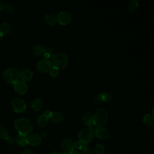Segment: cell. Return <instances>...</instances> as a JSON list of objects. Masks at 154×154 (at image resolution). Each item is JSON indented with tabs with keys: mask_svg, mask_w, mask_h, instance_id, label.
<instances>
[{
	"mask_svg": "<svg viewBox=\"0 0 154 154\" xmlns=\"http://www.w3.org/2000/svg\"><path fill=\"white\" fill-rule=\"evenodd\" d=\"M52 114V111H51L49 110V109H46V110H45V111H44V112H43V114L45 115L49 119L50 117L51 116Z\"/></svg>",
	"mask_w": 154,
	"mask_h": 154,
	"instance_id": "d6a6232c",
	"label": "cell"
},
{
	"mask_svg": "<svg viewBox=\"0 0 154 154\" xmlns=\"http://www.w3.org/2000/svg\"><path fill=\"white\" fill-rule=\"evenodd\" d=\"M22 154H34V153L32 150H31L30 149H26L22 152Z\"/></svg>",
	"mask_w": 154,
	"mask_h": 154,
	"instance_id": "836d02e7",
	"label": "cell"
},
{
	"mask_svg": "<svg viewBox=\"0 0 154 154\" xmlns=\"http://www.w3.org/2000/svg\"><path fill=\"white\" fill-rule=\"evenodd\" d=\"M2 78L6 82L14 84L19 81V72L16 68H8L4 71Z\"/></svg>",
	"mask_w": 154,
	"mask_h": 154,
	"instance_id": "3957f363",
	"label": "cell"
},
{
	"mask_svg": "<svg viewBox=\"0 0 154 154\" xmlns=\"http://www.w3.org/2000/svg\"><path fill=\"white\" fill-rule=\"evenodd\" d=\"M83 123L88 128L93 127L94 125V115L90 112H86L81 117Z\"/></svg>",
	"mask_w": 154,
	"mask_h": 154,
	"instance_id": "8fae6325",
	"label": "cell"
},
{
	"mask_svg": "<svg viewBox=\"0 0 154 154\" xmlns=\"http://www.w3.org/2000/svg\"><path fill=\"white\" fill-rule=\"evenodd\" d=\"M11 107L13 109L18 113L23 112L26 107L25 102L21 99L14 98L11 100Z\"/></svg>",
	"mask_w": 154,
	"mask_h": 154,
	"instance_id": "52a82bcc",
	"label": "cell"
},
{
	"mask_svg": "<svg viewBox=\"0 0 154 154\" xmlns=\"http://www.w3.org/2000/svg\"><path fill=\"white\" fill-rule=\"evenodd\" d=\"M48 72L52 77H57L59 75V69L52 66Z\"/></svg>",
	"mask_w": 154,
	"mask_h": 154,
	"instance_id": "4dcf8cb0",
	"label": "cell"
},
{
	"mask_svg": "<svg viewBox=\"0 0 154 154\" xmlns=\"http://www.w3.org/2000/svg\"><path fill=\"white\" fill-rule=\"evenodd\" d=\"M70 154H80L79 152L78 151H76V150H73V152H72Z\"/></svg>",
	"mask_w": 154,
	"mask_h": 154,
	"instance_id": "74e56055",
	"label": "cell"
},
{
	"mask_svg": "<svg viewBox=\"0 0 154 154\" xmlns=\"http://www.w3.org/2000/svg\"><path fill=\"white\" fill-rule=\"evenodd\" d=\"M84 144H82L81 142H80L79 141H75L73 142V149H77V150H80V149L82 147V146H83Z\"/></svg>",
	"mask_w": 154,
	"mask_h": 154,
	"instance_id": "1f68e13d",
	"label": "cell"
},
{
	"mask_svg": "<svg viewBox=\"0 0 154 154\" xmlns=\"http://www.w3.org/2000/svg\"><path fill=\"white\" fill-rule=\"evenodd\" d=\"M14 88L16 93L22 95L26 93L28 90V85L26 82L19 80L14 84Z\"/></svg>",
	"mask_w": 154,
	"mask_h": 154,
	"instance_id": "7c38bea8",
	"label": "cell"
},
{
	"mask_svg": "<svg viewBox=\"0 0 154 154\" xmlns=\"http://www.w3.org/2000/svg\"><path fill=\"white\" fill-rule=\"evenodd\" d=\"M14 141L18 146H19L20 147H25L28 145L26 137L22 136L19 134L15 137V138L14 139Z\"/></svg>",
	"mask_w": 154,
	"mask_h": 154,
	"instance_id": "44dd1931",
	"label": "cell"
},
{
	"mask_svg": "<svg viewBox=\"0 0 154 154\" xmlns=\"http://www.w3.org/2000/svg\"><path fill=\"white\" fill-rule=\"evenodd\" d=\"M51 154H66V153H63V152H56V151H55V152H52Z\"/></svg>",
	"mask_w": 154,
	"mask_h": 154,
	"instance_id": "8d00e7d4",
	"label": "cell"
},
{
	"mask_svg": "<svg viewBox=\"0 0 154 154\" xmlns=\"http://www.w3.org/2000/svg\"><path fill=\"white\" fill-rule=\"evenodd\" d=\"M54 55V49L52 48H47L45 54L43 55V59H45V60L50 61L49 60L52 58V57H53Z\"/></svg>",
	"mask_w": 154,
	"mask_h": 154,
	"instance_id": "603a6c76",
	"label": "cell"
},
{
	"mask_svg": "<svg viewBox=\"0 0 154 154\" xmlns=\"http://www.w3.org/2000/svg\"><path fill=\"white\" fill-rule=\"evenodd\" d=\"M94 150L96 154H103L105 151V147L102 144H97L95 146Z\"/></svg>",
	"mask_w": 154,
	"mask_h": 154,
	"instance_id": "f1b7e54d",
	"label": "cell"
},
{
	"mask_svg": "<svg viewBox=\"0 0 154 154\" xmlns=\"http://www.w3.org/2000/svg\"><path fill=\"white\" fill-rule=\"evenodd\" d=\"M43 102L41 98L36 97L33 99L31 103V108L35 111L40 110L43 107Z\"/></svg>",
	"mask_w": 154,
	"mask_h": 154,
	"instance_id": "e0dca14e",
	"label": "cell"
},
{
	"mask_svg": "<svg viewBox=\"0 0 154 154\" xmlns=\"http://www.w3.org/2000/svg\"><path fill=\"white\" fill-rule=\"evenodd\" d=\"M102 97H103V102H109L113 96L112 93L109 91H105L102 93Z\"/></svg>",
	"mask_w": 154,
	"mask_h": 154,
	"instance_id": "d4e9b609",
	"label": "cell"
},
{
	"mask_svg": "<svg viewBox=\"0 0 154 154\" xmlns=\"http://www.w3.org/2000/svg\"><path fill=\"white\" fill-rule=\"evenodd\" d=\"M94 125L97 128H103L108 122V116L106 111L103 108L97 109L94 114Z\"/></svg>",
	"mask_w": 154,
	"mask_h": 154,
	"instance_id": "277c9868",
	"label": "cell"
},
{
	"mask_svg": "<svg viewBox=\"0 0 154 154\" xmlns=\"http://www.w3.org/2000/svg\"><path fill=\"white\" fill-rule=\"evenodd\" d=\"M52 65L51 61L45 59L39 60L36 64L37 69L42 73H47L51 68Z\"/></svg>",
	"mask_w": 154,
	"mask_h": 154,
	"instance_id": "ba28073f",
	"label": "cell"
},
{
	"mask_svg": "<svg viewBox=\"0 0 154 154\" xmlns=\"http://www.w3.org/2000/svg\"><path fill=\"white\" fill-rule=\"evenodd\" d=\"M73 142L69 138L64 140L61 143V147L63 153L66 154H70L73 151Z\"/></svg>",
	"mask_w": 154,
	"mask_h": 154,
	"instance_id": "9c48e42d",
	"label": "cell"
},
{
	"mask_svg": "<svg viewBox=\"0 0 154 154\" xmlns=\"http://www.w3.org/2000/svg\"><path fill=\"white\" fill-rule=\"evenodd\" d=\"M51 63L52 67L57 68L58 69H63L66 68L69 63V59L67 56L63 53L54 54L51 58Z\"/></svg>",
	"mask_w": 154,
	"mask_h": 154,
	"instance_id": "7a4b0ae2",
	"label": "cell"
},
{
	"mask_svg": "<svg viewBox=\"0 0 154 154\" xmlns=\"http://www.w3.org/2000/svg\"><path fill=\"white\" fill-rule=\"evenodd\" d=\"M4 10L8 14H13L14 12V6L11 4H7L4 6Z\"/></svg>",
	"mask_w": 154,
	"mask_h": 154,
	"instance_id": "83f0119b",
	"label": "cell"
},
{
	"mask_svg": "<svg viewBox=\"0 0 154 154\" xmlns=\"http://www.w3.org/2000/svg\"><path fill=\"white\" fill-rule=\"evenodd\" d=\"M95 132V136L100 140H106L110 136L109 132L105 128H97Z\"/></svg>",
	"mask_w": 154,
	"mask_h": 154,
	"instance_id": "5bb4252c",
	"label": "cell"
},
{
	"mask_svg": "<svg viewBox=\"0 0 154 154\" xmlns=\"http://www.w3.org/2000/svg\"><path fill=\"white\" fill-rule=\"evenodd\" d=\"M44 21L48 26H54L57 23V17L52 14H48L45 16Z\"/></svg>",
	"mask_w": 154,
	"mask_h": 154,
	"instance_id": "ffe728a7",
	"label": "cell"
},
{
	"mask_svg": "<svg viewBox=\"0 0 154 154\" xmlns=\"http://www.w3.org/2000/svg\"><path fill=\"white\" fill-rule=\"evenodd\" d=\"M95 137L94 130L91 128H85L80 130L78 137L79 141L84 144H87L91 142Z\"/></svg>",
	"mask_w": 154,
	"mask_h": 154,
	"instance_id": "5b68a950",
	"label": "cell"
},
{
	"mask_svg": "<svg viewBox=\"0 0 154 154\" xmlns=\"http://www.w3.org/2000/svg\"><path fill=\"white\" fill-rule=\"evenodd\" d=\"M143 123L148 127L153 128L154 127V116L152 114H146L144 115L143 119Z\"/></svg>",
	"mask_w": 154,
	"mask_h": 154,
	"instance_id": "ac0fdd59",
	"label": "cell"
},
{
	"mask_svg": "<svg viewBox=\"0 0 154 154\" xmlns=\"http://www.w3.org/2000/svg\"><path fill=\"white\" fill-rule=\"evenodd\" d=\"M138 1H131L129 4L128 8L129 11L135 12L138 8Z\"/></svg>",
	"mask_w": 154,
	"mask_h": 154,
	"instance_id": "cb8c5ba5",
	"label": "cell"
},
{
	"mask_svg": "<svg viewBox=\"0 0 154 154\" xmlns=\"http://www.w3.org/2000/svg\"><path fill=\"white\" fill-rule=\"evenodd\" d=\"M28 144L32 146H37L40 144L42 143V138L40 136L37 134H29L26 137Z\"/></svg>",
	"mask_w": 154,
	"mask_h": 154,
	"instance_id": "30bf717a",
	"label": "cell"
},
{
	"mask_svg": "<svg viewBox=\"0 0 154 154\" xmlns=\"http://www.w3.org/2000/svg\"><path fill=\"white\" fill-rule=\"evenodd\" d=\"M6 141H7V143L11 144L13 143V142H14V139H13L11 137L9 136V137L7 138V139L6 140Z\"/></svg>",
	"mask_w": 154,
	"mask_h": 154,
	"instance_id": "e575fe53",
	"label": "cell"
},
{
	"mask_svg": "<svg viewBox=\"0 0 154 154\" xmlns=\"http://www.w3.org/2000/svg\"><path fill=\"white\" fill-rule=\"evenodd\" d=\"M56 17L57 22H58V23L61 25H68L72 20V14L67 11L60 12Z\"/></svg>",
	"mask_w": 154,
	"mask_h": 154,
	"instance_id": "8992f818",
	"label": "cell"
},
{
	"mask_svg": "<svg viewBox=\"0 0 154 154\" xmlns=\"http://www.w3.org/2000/svg\"><path fill=\"white\" fill-rule=\"evenodd\" d=\"M14 127L18 134L26 137L30 134L33 129V126L31 122L25 118H19L14 121Z\"/></svg>",
	"mask_w": 154,
	"mask_h": 154,
	"instance_id": "6da1fadb",
	"label": "cell"
},
{
	"mask_svg": "<svg viewBox=\"0 0 154 154\" xmlns=\"http://www.w3.org/2000/svg\"><path fill=\"white\" fill-rule=\"evenodd\" d=\"M49 121V119L43 114L38 116L36 120V125L38 127L42 128L45 127Z\"/></svg>",
	"mask_w": 154,
	"mask_h": 154,
	"instance_id": "d6986e66",
	"label": "cell"
},
{
	"mask_svg": "<svg viewBox=\"0 0 154 154\" xmlns=\"http://www.w3.org/2000/svg\"><path fill=\"white\" fill-rule=\"evenodd\" d=\"M0 62H1V58H0Z\"/></svg>",
	"mask_w": 154,
	"mask_h": 154,
	"instance_id": "ab89813d",
	"label": "cell"
},
{
	"mask_svg": "<svg viewBox=\"0 0 154 154\" xmlns=\"http://www.w3.org/2000/svg\"><path fill=\"white\" fill-rule=\"evenodd\" d=\"M4 37V35H3L0 32V40H1V39L2 38V37Z\"/></svg>",
	"mask_w": 154,
	"mask_h": 154,
	"instance_id": "f35d334b",
	"label": "cell"
},
{
	"mask_svg": "<svg viewBox=\"0 0 154 154\" xmlns=\"http://www.w3.org/2000/svg\"><path fill=\"white\" fill-rule=\"evenodd\" d=\"M11 26L8 22H3L0 26V32L4 35H7L11 31Z\"/></svg>",
	"mask_w": 154,
	"mask_h": 154,
	"instance_id": "7402d4cb",
	"label": "cell"
},
{
	"mask_svg": "<svg viewBox=\"0 0 154 154\" xmlns=\"http://www.w3.org/2000/svg\"><path fill=\"white\" fill-rule=\"evenodd\" d=\"M93 102L96 104H100L103 102L102 93L97 94L93 97Z\"/></svg>",
	"mask_w": 154,
	"mask_h": 154,
	"instance_id": "f546056e",
	"label": "cell"
},
{
	"mask_svg": "<svg viewBox=\"0 0 154 154\" xmlns=\"http://www.w3.org/2000/svg\"><path fill=\"white\" fill-rule=\"evenodd\" d=\"M33 77L32 72L29 69H22L19 72V78L21 81L26 82L30 81Z\"/></svg>",
	"mask_w": 154,
	"mask_h": 154,
	"instance_id": "4fadbf2b",
	"label": "cell"
},
{
	"mask_svg": "<svg viewBox=\"0 0 154 154\" xmlns=\"http://www.w3.org/2000/svg\"><path fill=\"white\" fill-rule=\"evenodd\" d=\"M79 150L80 154H92V150L87 144H83Z\"/></svg>",
	"mask_w": 154,
	"mask_h": 154,
	"instance_id": "484cf974",
	"label": "cell"
},
{
	"mask_svg": "<svg viewBox=\"0 0 154 154\" xmlns=\"http://www.w3.org/2000/svg\"><path fill=\"white\" fill-rule=\"evenodd\" d=\"M9 137V134L7 130L2 126H0V139L7 140Z\"/></svg>",
	"mask_w": 154,
	"mask_h": 154,
	"instance_id": "4316f807",
	"label": "cell"
},
{
	"mask_svg": "<svg viewBox=\"0 0 154 154\" xmlns=\"http://www.w3.org/2000/svg\"><path fill=\"white\" fill-rule=\"evenodd\" d=\"M49 120H51L54 123H60L64 120V116L60 112H52V114Z\"/></svg>",
	"mask_w": 154,
	"mask_h": 154,
	"instance_id": "2e32d148",
	"label": "cell"
},
{
	"mask_svg": "<svg viewBox=\"0 0 154 154\" xmlns=\"http://www.w3.org/2000/svg\"><path fill=\"white\" fill-rule=\"evenodd\" d=\"M46 49V48L45 46L40 44H36L32 46L31 52L35 56H41L43 55Z\"/></svg>",
	"mask_w": 154,
	"mask_h": 154,
	"instance_id": "9a60e30c",
	"label": "cell"
},
{
	"mask_svg": "<svg viewBox=\"0 0 154 154\" xmlns=\"http://www.w3.org/2000/svg\"><path fill=\"white\" fill-rule=\"evenodd\" d=\"M4 5L3 2L0 1V11H2L4 10Z\"/></svg>",
	"mask_w": 154,
	"mask_h": 154,
	"instance_id": "d590c367",
	"label": "cell"
}]
</instances>
